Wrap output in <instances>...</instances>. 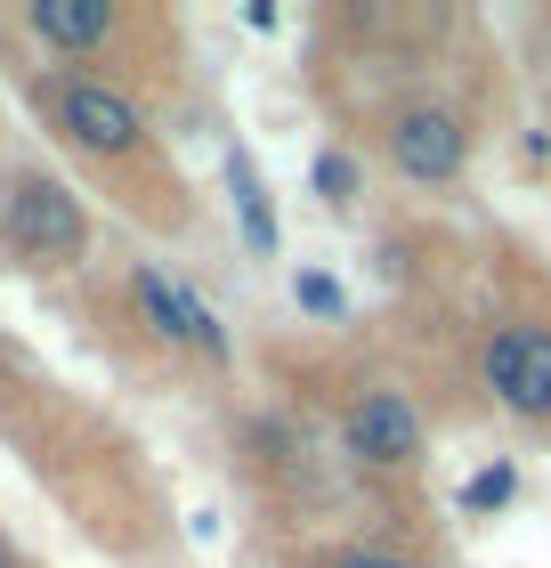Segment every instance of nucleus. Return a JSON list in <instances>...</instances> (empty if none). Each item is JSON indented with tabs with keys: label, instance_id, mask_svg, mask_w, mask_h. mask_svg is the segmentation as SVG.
Returning a JSON list of instances; mask_svg holds the SVG:
<instances>
[{
	"label": "nucleus",
	"instance_id": "11",
	"mask_svg": "<svg viewBox=\"0 0 551 568\" xmlns=\"http://www.w3.org/2000/svg\"><path fill=\"white\" fill-rule=\"evenodd\" d=\"M511 504H519V463H511V455H494V463H479V471L462 479L455 520H503Z\"/></svg>",
	"mask_w": 551,
	"mask_h": 568
},
{
	"label": "nucleus",
	"instance_id": "15",
	"mask_svg": "<svg viewBox=\"0 0 551 568\" xmlns=\"http://www.w3.org/2000/svg\"><path fill=\"white\" fill-rule=\"evenodd\" d=\"M0 568H41V560H33V552H24V545H17V536H9V528H0Z\"/></svg>",
	"mask_w": 551,
	"mask_h": 568
},
{
	"label": "nucleus",
	"instance_id": "2",
	"mask_svg": "<svg viewBox=\"0 0 551 568\" xmlns=\"http://www.w3.org/2000/svg\"><path fill=\"white\" fill-rule=\"evenodd\" d=\"M389 342L430 423H503L551 447V261L511 227H389Z\"/></svg>",
	"mask_w": 551,
	"mask_h": 568
},
{
	"label": "nucleus",
	"instance_id": "14",
	"mask_svg": "<svg viewBox=\"0 0 551 568\" xmlns=\"http://www.w3.org/2000/svg\"><path fill=\"white\" fill-rule=\"evenodd\" d=\"M293 308L317 333H340V325H349V284H340L333 268H293Z\"/></svg>",
	"mask_w": 551,
	"mask_h": 568
},
{
	"label": "nucleus",
	"instance_id": "9",
	"mask_svg": "<svg viewBox=\"0 0 551 568\" xmlns=\"http://www.w3.org/2000/svg\"><path fill=\"white\" fill-rule=\"evenodd\" d=\"M276 568H455V545L430 520L422 487H374L365 511H349L317 545H284Z\"/></svg>",
	"mask_w": 551,
	"mask_h": 568
},
{
	"label": "nucleus",
	"instance_id": "6",
	"mask_svg": "<svg viewBox=\"0 0 551 568\" xmlns=\"http://www.w3.org/2000/svg\"><path fill=\"white\" fill-rule=\"evenodd\" d=\"M73 308L114 374L154 382V390H235V342L220 308L203 301L195 276H178L154 252H98L73 276Z\"/></svg>",
	"mask_w": 551,
	"mask_h": 568
},
{
	"label": "nucleus",
	"instance_id": "10",
	"mask_svg": "<svg viewBox=\"0 0 551 568\" xmlns=\"http://www.w3.org/2000/svg\"><path fill=\"white\" fill-rule=\"evenodd\" d=\"M220 179H227V203H235V236H244V252H252V261H276V252H284V220H276L268 179H259V163H252L244 139H227Z\"/></svg>",
	"mask_w": 551,
	"mask_h": 568
},
{
	"label": "nucleus",
	"instance_id": "13",
	"mask_svg": "<svg viewBox=\"0 0 551 568\" xmlns=\"http://www.w3.org/2000/svg\"><path fill=\"white\" fill-rule=\"evenodd\" d=\"M308 187H317L325 212H357L365 203V163L349 146H317V163H308Z\"/></svg>",
	"mask_w": 551,
	"mask_h": 568
},
{
	"label": "nucleus",
	"instance_id": "12",
	"mask_svg": "<svg viewBox=\"0 0 551 568\" xmlns=\"http://www.w3.org/2000/svg\"><path fill=\"white\" fill-rule=\"evenodd\" d=\"M519 82L535 90V106H543V139H551V0L543 9H528V24H519Z\"/></svg>",
	"mask_w": 551,
	"mask_h": 568
},
{
	"label": "nucleus",
	"instance_id": "3",
	"mask_svg": "<svg viewBox=\"0 0 551 568\" xmlns=\"http://www.w3.org/2000/svg\"><path fill=\"white\" fill-rule=\"evenodd\" d=\"M0 447L17 471L58 504V520L114 568H171L178 560V504L154 471L146 438L114 406L0 333Z\"/></svg>",
	"mask_w": 551,
	"mask_h": 568
},
{
	"label": "nucleus",
	"instance_id": "5",
	"mask_svg": "<svg viewBox=\"0 0 551 568\" xmlns=\"http://www.w3.org/2000/svg\"><path fill=\"white\" fill-rule=\"evenodd\" d=\"M259 374L276 382V406H293L333 438L349 471H365L374 487H422L438 423L389 333H357V317H349L340 333H317V342H268Z\"/></svg>",
	"mask_w": 551,
	"mask_h": 568
},
{
	"label": "nucleus",
	"instance_id": "7",
	"mask_svg": "<svg viewBox=\"0 0 551 568\" xmlns=\"http://www.w3.org/2000/svg\"><path fill=\"white\" fill-rule=\"evenodd\" d=\"M9 33L33 58L122 90L163 131L203 114V58H195V33L171 0H17Z\"/></svg>",
	"mask_w": 551,
	"mask_h": 568
},
{
	"label": "nucleus",
	"instance_id": "4",
	"mask_svg": "<svg viewBox=\"0 0 551 568\" xmlns=\"http://www.w3.org/2000/svg\"><path fill=\"white\" fill-rule=\"evenodd\" d=\"M17 106L73 187L90 203H106L114 220H130L146 244H195L203 236V187L187 179L171 131L146 106H130L122 90L90 82L73 65H49V58L17 65Z\"/></svg>",
	"mask_w": 551,
	"mask_h": 568
},
{
	"label": "nucleus",
	"instance_id": "8",
	"mask_svg": "<svg viewBox=\"0 0 551 568\" xmlns=\"http://www.w3.org/2000/svg\"><path fill=\"white\" fill-rule=\"evenodd\" d=\"M98 261V212L58 163L0 154V268L24 284H73Z\"/></svg>",
	"mask_w": 551,
	"mask_h": 568
},
{
	"label": "nucleus",
	"instance_id": "1",
	"mask_svg": "<svg viewBox=\"0 0 551 568\" xmlns=\"http://www.w3.org/2000/svg\"><path fill=\"white\" fill-rule=\"evenodd\" d=\"M300 65L333 146L422 195L462 187L519 106L503 41L462 0H325Z\"/></svg>",
	"mask_w": 551,
	"mask_h": 568
}]
</instances>
